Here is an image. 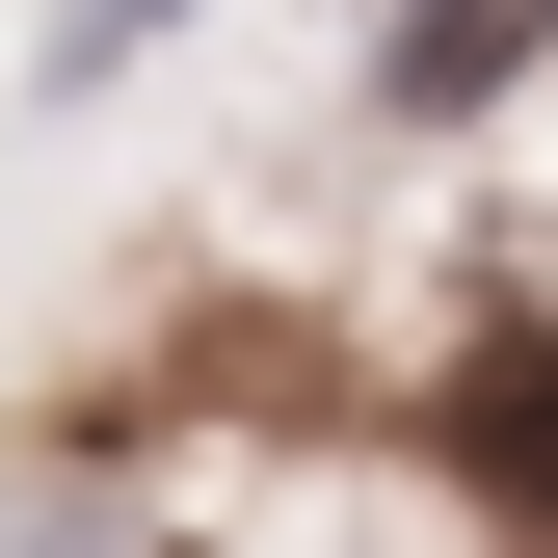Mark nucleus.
Wrapping results in <instances>:
<instances>
[{"label":"nucleus","instance_id":"1","mask_svg":"<svg viewBox=\"0 0 558 558\" xmlns=\"http://www.w3.org/2000/svg\"><path fill=\"white\" fill-rule=\"evenodd\" d=\"M532 53H558V0H399V27H373V107L452 133V107H506Z\"/></svg>","mask_w":558,"mask_h":558},{"label":"nucleus","instance_id":"2","mask_svg":"<svg viewBox=\"0 0 558 558\" xmlns=\"http://www.w3.org/2000/svg\"><path fill=\"white\" fill-rule=\"evenodd\" d=\"M452 452L506 478L532 532H558V345H478V373H452Z\"/></svg>","mask_w":558,"mask_h":558}]
</instances>
